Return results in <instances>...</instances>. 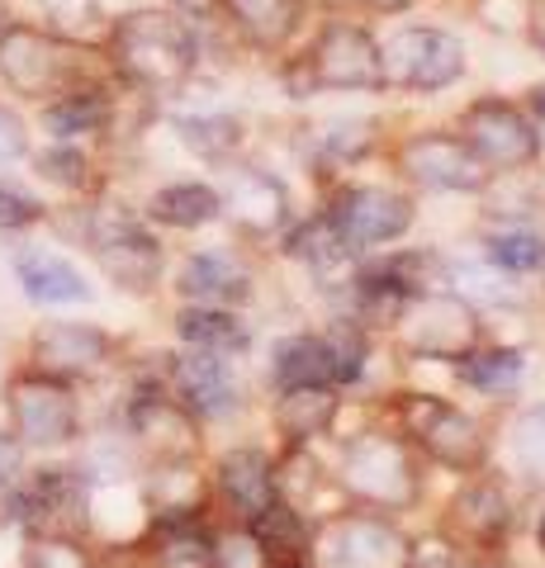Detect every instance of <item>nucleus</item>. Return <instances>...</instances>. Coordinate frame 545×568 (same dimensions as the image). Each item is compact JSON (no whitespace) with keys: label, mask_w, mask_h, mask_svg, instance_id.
Returning <instances> with one entry per match:
<instances>
[{"label":"nucleus","mask_w":545,"mask_h":568,"mask_svg":"<svg viewBox=\"0 0 545 568\" xmlns=\"http://www.w3.org/2000/svg\"><path fill=\"white\" fill-rule=\"evenodd\" d=\"M110 58L133 91L162 95V91H175L195 71L200 48L185 20H175L166 10H133V14H119L110 29Z\"/></svg>","instance_id":"nucleus-1"},{"label":"nucleus","mask_w":545,"mask_h":568,"mask_svg":"<svg viewBox=\"0 0 545 568\" xmlns=\"http://www.w3.org/2000/svg\"><path fill=\"white\" fill-rule=\"evenodd\" d=\"M6 413H10V432L20 436V446H39V450H58L67 440H77L81 432V403L67 379H52L43 369H20L6 384Z\"/></svg>","instance_id":"nucleus-2"},{"label":"nucleus","mask_w":545,"mask_h":568,"mask_svg":"<svg viewBox=\"0 0 545 568\" xmlns=\"http://www.w3.org/2000/svg\"><path fill=\"white\" fill-rule=\"evenodd\" d=\"M72 48L48 29H33L10 20L6 33H0V81L10 85L14 95L24 100H58L62 91H72L77 81V62H72Z\"/></svg>","instance_id":"nucleus-3"},{"label":"nucleus","mask_w":545,"mask_h":568,"mask_svg":"<svg viewBox=\"0 0 545 568\" xmlns=\"http://www.w3.org/2000/svg\"><path fill=\"white\" fill-rule=\"evenodd\" d=\"M85 242H91V256L100 261V271L110 275L119 290L143 294L162 280V246H157V237L124 209H114V204L91 209Z\"/></svg>","instance_id":"nucleus-4"},{"label":"nucleus","mask_w":545,"mask_h":568,"mask_svg":"<svg viewBox=\"0 0 545 568\" xmlns=\"http://www.w3.org/2000/svg\"><path fill=\"white\" fill-rule=\"evenodd\" d=\"M342 484L356 493L365 507L398 511V507H408L417 497L422 474H417V459H413V450L403 446V440H394V436H356L342 450Z\"/></svg>","instance_id":"nucleus-5"},{"label":"nucleus","mask_w":545,"mask_h":568,"mask_svg":"<svg viewBox=\"0 0 545 568\" xmlns=\"http://www.w3.org/2000/svg\"><path fill=\"white\" fill-rule=\"evenodd\" d=\"M394 327L403 332V346L413 355H432V361H465V355H474L484 342L480 313H474L465 298L436 294V290L413 298Z\"/></svg>","instance_id":"nucleus-6"},{"label":"nucleus","mask_w":545,"mask_h":568,"mask_svg":"<svg viewBox=\"0 0 545 568\" xmlns=\"http://www.w3.org/2000/svg\"><path fill=\"white\" fill-rule=\"evenodd\" d=\"M403 426H408V436L432 459H442L446 469H455V474H480L484 469L488 436H484L480 422L461 413V407H451L442 398H427V394H408V403H403Z\"/></svg>","instance_id":"nucleus-7"},{"label":"nucleus","mask_w":545,"mask_h":568,"mask_svg":"<svg viewBox=\"0 0 545 568\" xmlns=\"http://www.w3.org/2000/svg\"><path fill=\"white\" fill-rule=\"evenodd\" d=\"M384 81L403 85V91H442V85L461 81L465 48L442 29H403L380 48Z\"/></svg>","instance_id":"nucleus-8"},{"label":"nucleus","mask_w":545,"mask_h":568,"mask_svg":"<svg viewBox=\"0 0 545 568\" xmlns=\"http://www.w3.org/2000/svg\"><path fill=\"white\" fill-rule=\"evenodd\" d=\"M365 342L356 332L337 336H294L275 346V384L280 388H309V384H351L361 375Z\"/></svg>","instance_id":"nucleus-9"},{"label":"nucleus","mask_w":545,"mask_h":568,"mask_svg":"<svg viewBox=\"0 0 545 568\" xmlns=\"http://www.w3.org/2000/svg\"><path fill=\"white\" fill-rule=\"evenodd\" d=\"M319 564L323 568H408V540L390 521L371 511H351V517L327 521L319 536Z\"/></svg>","instance_id":"nucleus-10"},{"label":"nucleus","mask_w":545,"mask_h":568,"mask_svg":"<svg viewBox=\"0 0 545 568\" xmlns=\"http://www.w3.org/2000/svg\"><path fill=\"white\" fill-rule=\"evenodd\" d=\"M29 361L52 379H95L114 361V336L91 323H43L29 336Z\"/></svg>","instance_id":"nucleus-11"},{"label":"nucleus","mask_w":545,"mask_h":568,"mask_svg":"<svg viewBox=\"0 0 545 568\" xmlns=\"http://www.w3.org/2000/svg\"><path fill=\"white\" fill-rule=\"evenodd\" d=\"M398 166L408 171V181L427 190H451V194H470L488 181V162L465 138H451V133H417L413 142H403Z\"/></svg>","instance_id":"nucleus-12"},{"label":"nucleus","mask_w":545,"mask_h":568,"mask_svg":"<svg viewBox=\"0 0 545 568\" xmlns=\"http://www.w3.org/2000/svg\"><path fill=\"white\" fill-rule=\"evenodd\" d=\"M309 67H313V81L332 85V91H375V85H384L380 43L356 24L323 29V39L313 43Z\"/></svg>","instance_id":"nucleus-13"},{"label":"nucleus","mask_w":545,"mask_h":568,"mask_svg":"<svg viewBox=\"0 0 545 568\" xmlns=\"http://www.w3.org/2000/svg\"><path fill=\"white\" fill-rule=\"evenodd\" d=\"M465 129H470V148L484 156L488 166H503V171H517V166H532L541 142L532 133L526 114H517L513 104L503 100H480L465 110Z\"/></svg>","instance_id":"nucleus-14"},{"label":"nucleus","mask_w":545,"mask_h":568,"mask_svg":"<svg viewBox=\"0 0 545 568\" xmlns=\"http://www.w3.org/2000/svg\"><path fill=\"white\" fill-rule=\"evenodd\" d=\"M332 223L346 246H380V242H394L408 233L413 223V204L394 190H380V185H361V190H346L337 209H332Z\"/></svg>","instance_id":"nucleus-15"},{"label":"nucleus","mask_w":545,"mask_h":568,"mask_svg":"<svg viewBox=\"0 0 545 568\" xmlns=\"http://www.w3.org/2000/svg\"><path fill=\"white\" fill-rule=\"evenodd\" d=\"M166 394L185 407L190 417H223L233 413V375H228V361L219 351H195L175 355L166 365Z\"/></svg>","instance_id":"nucleus-16"},{"label":"nucleus","mask_w":545,"mask_h":568,"mask_svg":"<svg viewBox=\"0 0 545 568\" xmlns=\"http://www.w3.org/2000/svg\"><path fill=\"white\" fill-rule=\"evenodd\" d=\"M14 493V517L29 530H72L81 536L85 526V488L67 469H43L39 478H20Z\"/></svg>","instance_id":"nucleus-17"},{"label":"nucleus","mask_w":545,"mask_h":568,"mask_svg":"<svg viewBox=\"0 0 545 568\" xmlns=\"http://www.w3.org/2000/svg\"><path fill=\"white\" fill-rule=\"evenodd\" d=\"M129 426H133L138 446L157 459L195 455V417L171 394H138L129 407Z\"/></svg>","instance_id":"nucleus-18"},{"label":"nucleus","mask_w":545,"mask_h":568,"mask_svg":"<svg viewBox=\"0 0 545 568\" xmlns=\"http://www.w3.org/2000/svg\"><path fill=\"white\" fill-rule=\"evenodd\" d=\"M14 280L24 284V294L33 304H85L91 298V284L67 256L43 252V246H24L14 252Z\"/></svg>","instance_id":"nucleus-19"},{"label":"nucleus","mask_w":545,"mask_h":568,"mask_svg":"<svg viewBox=\"0 0 545 568\" xmlns=\"http://www.w3.org/2000/svg\"><path fill=\"white\" fill-rule=\"evenodd\" d=\"M228 209H233V219L242 233H252V237H271L285 227L290 219V190L275 181V175L266 171H242L233 185H228Z\"/></svg>","instance_id":"nucleus-20"},{"label":"nucleus","mask_w":545,"mask_h":568,"mask_svg":"<svg viewBox=\"0 0 545 568\" xmlns=\"http://www.w3.org/2000/svg\"><path fill=\"white\" fill-rule=\"evenodd\" d=\"M219 493L223 503L238 511L242 521H252L256 511H266L275 503V474H271V459L261 450H233L219 459Z\"/></svg>","instance_id":"nucleus-21"},{"label":"nucleus","mask_w":545,"mask_h":568,"mask_svg":"<svg viewBox=\"0 0 545 568\" xmlns=\"http://www.w3.org/2000/svg\"><path fill=\"white\" fill-rule=\"evenodd\" d=\"M209 497L204 474L195 469L190 455H175V459H157V474L148 484V503L162 521H195L200 507Z\"/></svg>","instance_id":"nucleus-22"},{"label":"nucleus","mask_w":545,"mask_h":568,"mask_svg":"<svg viewBox=\"0 0 545 568\" xmlns=\"http://www.w3.org/2000/svg\"><path fill=\"white\" fill-rule=\"evenodd\" d=\"M181 290L209 308H228V304H242V298L252 294V275H248V265L233 261L228 252H200V256L185 261Z\"/></svg>","instance_id":"nucleus-23"},{"label":"nucleus","mask_w":545,"mask_h":568,"mask_svg":"<svg viewBox=\"0 0 545 568\" xmlns=\"http://www.w3.org/2000/svg\"><path fill=\"white\" fill-rule=\"evenodd\" d=\"M248 530H252V540H256L261 555H266L271 568H299L309 555V530H304V521H299L294 503H280L275 497L266 511H256V517L248 521Z\"/></svg>","instance_id":"nucleus-24"},{"label":"nucleus","mask_w":545,"mask_h":568,"mask_svg":"<svg viewBox=\"0 0 545 568\" xmlns=\"http://www.w3.org/2000/svg\"><path fill=\"white\" fill-rule=\"evenodd\" d=\"M104 123H110V100L91 91V85H72V91H62L58 100L43 104V129L52 133V142L104 133Z\"/></svg>","instance_id":"nucleus-25"},{"label":"nucleus","mask_w":545,"mask_h":568,"mask_svg":"<svg viewBox=\"0 0 545 568\" xmlns=\"http://www.w3.org/2000/svg\"><path fill=\"white\" fill-rule=\"evenodd\" d=\"M223 6L256 48H280L299 29V14H304L299 0H223Z\"/></svg>","instance_id":"nucleus-26"},{"label":"nucleus","mask_w":545,"mask_h":568,"mask_svg":"<svg viewBox=\"0 0 545 568\" xmlns=\"http://www.w3.org/2000/svg\"><path fill=\"white\" fill-rule=\"evenodd\" d=\"M455 521L470 530V540L494 545L513 530V503L503 497L498 484H470L461 497H455Z\"/></svg>","instance_id":"nucleus-27"},{"label":"nucleus","mask_w":545,"mask_h":568,"mask_svg":"<svg viewBox=\"0 0 545 568\" xmlns=\"http://www.w3.org/2000/svg\"><path fill=\"white\" fill-rule=\"evenodd\" d=\"M148 213L157 223H166V227H204V223H214L223 213V194L200 185V181H181V185L157 190Z\"/></svg>","instance_id":"nucleus-28"},{"label":"nucleus","mask_w":545,"mask_h":568,"mask_svg":"<svg viewBox=\"0 0 545 568\" xmlns=\"http://www.w3.org/2000/svg\"><path fill=\"white\" fill-rule=\"evenodd\" d=\"M175 332H181L185 346L195 351H219V355H233V351H248L252 332L238 323L228 308H185L181 317H175Z\"/></svg>","instance_id":"nucleus-29"},{"label":"nucleus","mask_w":545,"mask_h":568,"mask_svg":"<svg viewBox=\"0 0 545 568\" xmlns=\"http://www.w3.org/2000/svg\"><path fill=\"white\" fill-rule=\"evenodd\" d=\"M332 413H337V394H332L327 384H309V388H285V398H280V432L290 440H313L327 432Z\"/></svg>","instance_id":"nucleus-30"},{"label":"nucleus","mask_w":545,"mask_h":568,"mask_svg":"<svg viewBox=\"0 0 545 568\" xmlns=\"http://www.w3.org/2000/svg\"><path fill=\"white\" fill-rule=\"evenodd\" d=\"M157 568H214V536L200 521H162Z\"/></svg>","instance_id":"nucleus-31"},{"label":"nucleus","mask_w":545,"mask_h":568,"mask_svg":"<svg viewBox=\"0 0 545 568\" xmlns=\"http://www.w3.org/2000/svg\"><path fill=\"white\" fill-rule=\"evenodd\" d=\"M24 568H100V564L72 530H29Z\"/></svg>","instance_id":"nucleus-32"},{"label":"nucleus","mask_w":545,"mask_h":568,"mask_svg":"<svg viewBox=\"0 0 545 568\" xmlns=\"http://www.w3.org/2000/svg\"><path fill=\"white\" fill-rule=\"evenodd\" d=\"M461 375L465 384L484 388V394H513L526 375V361L522 351H474L461 361Z\"/></svg>","instance_id":"nucleus-33"},{"label":"nucleus","mask_w":545,"mask_h":568,"mask_svg":"<svg viewBox=\"0 0 545 568\" xmlns=\"http://www.w3.org/2000/svg\"><path fill=\"white\" fill-rule=\"evenodd\" d=\"M285 252H294L299 261H309L319 275H327L332 265L346 261L351 246L342 242V233H337V223H332V219H313L304 227H294V237L285 242Z\"/></svg>","instance_id":"nucleus-34"},{"label":"nucleus","mask_w":545,"mask_h":568,"mask_svg":"<svg viewBox=\"0 0 545 568\" xmlns=\"http://www.w3.org/2000/svg\"><path fill=\"white\" fill-rule=\"evenodd\" d=\"M488 256L513 275H532L545 271V237L532 227H498V233H488Z\"/></svg>","instance_id":"nucleus-35"},{"label":"nucleus","mask_w":545,"mask_h":568,"mask_svg":"<svg viewBox=\"0 0 545 568\" xmlns=\"http://www.w3.org/2000/svg\"><path fill=\"white\" fill-rule=\"evenodd\" d=\"M48 33H58L67 43H85L100 33V0H39Z\"/></svg>","instance_id":"nucleus-36"},{"label":"nucleus","mask_w":545,"mask_h":568,"mask_svg":"<svg viewBox=\"0 0 545 568\" xmlns=\"http://www.w3.org/2000/svg\"><path fill=\"white\" fill-rule=\"evenodd\" d=\"M175 129H181V138L200 156H228V152L238 148V123L223 119V114H185Z\"/></svg>","instance_id":"nucleus-37"},{"label":"nucleus","mask_w":545,"mask_h":568,"mask_svg":"<svg viewBox=\"0 0 545 568\" xmlns=\"http://www.w3.org/2000/svg\"><path fill=\"white\" fill-rule=\"evenodd\" d=\"M39 175L62 190H85L91 185V162L77 142H52V148L39 156Z\"/></svg>","instance_id":"nucleus-38"},{"label":"nucleus","mask_w":545,"mask_h":568,"mask_svg":"<svg viewBox=\"0 0 545 568\" xmlns=\"http://www.w3.org/2000/svg\"><path fill=\"white\" fill-rule=\"evenodd\" d=\"M214 568H271V564L256 549L252 530H223V536H214Z\"/></svg>","instance_id":"nucleus-39"},{"label":"nucleus","mask_w":545,"mask_h":568,"mask_svg":"<svg viewBox=\"0 0 545 568\" xmlns=\"http://www.w3.org/2000/svg\"><path fill=\"white\" fill-rule=\"evenodd\" d=\"M39 219H43V204L33 194L0 181V233H20V227H33Z\"/></svg>","instance_id":"nucleus-40"},{"label":"nucleus","mask_w":545,"mask_h":568,"mask_svg":"<svg viewBox=\"0 0 545 568\" xmlns=\"http://www.w3.org/2000/svg\"><path fill=\"white\" fill-rule=\"evenodd\" d=\"M513 450H517V459H522L526 469L545 478V413H532V417H526V422L517 426Z\"/></svg>","instance_id":"nucleus-41"},{"label":"nucleus","mask_w":545,"mask_h":568,"mask_svg":"<svg viewBox=\"0 0 545 568\" xmlns=\"http://www.w3.org/2000/svg\"><path fill=\"white\" fill-rule=\"evenodd\" d=\"M408 568H470V564H465V555L451 540L427 536V540L408 545Z\"/></svg>","instance_id":"nucleus-42"},{"label":"nucleus","mask_w":545,"mask_h":568,"mask_svg":"<svg viewBox=\"0 0 545 568\" xmlns=\"http://www.w3.org/2000/svg\"><path fill=\"white\" fill-rule=\"evenodd\" d=\"M29 156V133H24V123L14 119L10 110H0V171L14 166V162H24Z\"/></svg>","instance_id":"nucleus-43"},{"label":"nucleus","mask_w":545,"mask_h":568,"mask_svg":"<svg viewBox=\"0 0 545 568\" xmlns=\"http://www.w3.org/2000/svg\"><path fill=\"white\" fill-rule=\"evenodd\" d=\"M24 478V446L14 432H0V493H10Z\"/></svg>","instance_id":"nucleus-44"},{"label":"nucleus","mask_w":545,"mask_h":568,"mask_svg":"<svg viewBox=\"0 0 545 568\" xmlns=\"http://www.w3.org/2000/svg\"><path fill=\"white\" fill-rule=\"evenodd\" d=\"M522 0H480V14L494 29H513V24H522Z\"/></svg>","instance_id":"nucleus-45"},{"label":"nucleus","mask_w":545,"mask_h":568,"mask_svg":"<svg viewBox=\"0 0 545 568\" xmlns=\"http://www.w3.org/2000/svg\"><path fill=\"white\" fill-rule=\"evenodd\" d=\"M526 123H532V133H536V142H541V148H545V85H541V91L532 95V119H526Z\"/></svg>","instance_id":"nucleus-46"},{"label":"nucleus","mask_w":545,"mask_h":568,"mask_svg":"<svg viewBox=\"0 0 545 568\" xmlns=\"http://www.w3.org/2000/svg\"><path fill=\"white\" fill-rule=\"evenodd\" d=\"M223 6V0H175V10H185V14H214Z\"/></svg>","instance_id":"nucleus-47"},{"label":"nucleus","mask_w":545,"mask_h":568,"mask_svg":"<svg viewBox=\"0 0 545 568\" xmlns=\"http://www.w3.org/2000/svg\"><path fill=\"white\" fill-rule=\"evenodd\" d=\"M375 10H384V14H394V10H403V6H413V0H371Z\"/></svg>","instance_id":"nucleus-48"},{"label":"nucleus","mask_w":545,"mask_h":568,"mask_svg":"<svg viewBox=\"0 0 545 568\" xmlns=\"http://www.w3.org/2000/svg\"><path fill=\"white\" fill-rule=\"evenodd\" d=\"M6 24H10V14H6V10H0V33H6Z\"/></svg>","instance_id":"nucleus-49"},{"label":"nucleus","mask_w":545,"mask_h":568,"mask_svg":"<svg viewBox=\"0 0 545 568\" xmlns=\"http://www.w3.org/2000/svg\"><path fill=\"white\" fill-rule=\"evenodd\" d=\"M541 549H545V521H541Z\"/></svg>","instance_id":"nucleus-50"},{"label":"nucleus","mask_w":545,"mask_h":568,"mask_svg":"<svg viewBox=\"0 0 545 568\" xmlns=\"http://www.w3.org/2000/svg\"><path fill=\"white\" fill-rule=\"evenodd\" d=\"M541 43H545V20H541Z\"/></svg>","instance_id":"nucleus-51"},{"label":"nucleus","mask_w":545,"mask_h":568,"mask_svg":"<svg viewBox=\"0 0 545 568\" xmlns=\"http://www.w3.org/2000/svg\"><path fill=\"white\" fill-rule=\"evenodd\" d=\"M484 568H498V564H484Z\"/></svg>","instance_id":"nucleus-52"},{"label":"nucleus","mask_w":545,"mask_h":568,"mask_svg":"<svg viewBox=\"0 0 545 568\" xmlns=\"http://www.w3.org/2000/svg\"><path fill=\"white\" fill-rule=\"evenodd\" d=\"M299 568H304V564H299Z\"/></svg>","instance_id":"nucleus-53"}]
</instances>
